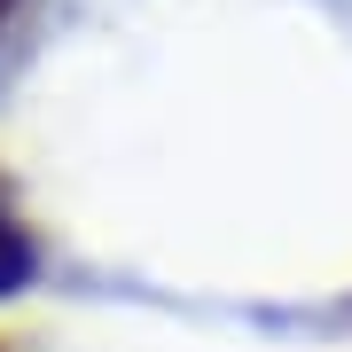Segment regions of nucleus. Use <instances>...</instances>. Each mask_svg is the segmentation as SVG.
<instances>
[{
	"label": "nucleus",
	"instance_id": "f257e3e1",
	"mask_svg": "<svg viewBox=\"0 0 352 352\" xmlns=\"http://www.w3.org/2000/svg\"><path fill=\"white\" fill-rule=\"evenodd\" d=\"M32 274H39V243H32V227L16 219L8 188H0V298H16Z\"/></svg>",
	"mask_w": 352,
	"mask_h": 352
},
{
	"label": "nucleus",
	"instance_id": "f03ea898",
	"mask_svg": "<svg viewBox=\"0 0 352 352\" xmlns=\"http://www.w3.org/2000/svg\"><path fill=\"white\" fill-rule=\"evenodd\" d=\"M16 16H24V0H0V55H8V39H16Z\"/></svg>",
	"mask_w": 352,
	"mask_h": 352
}]
</instances>
